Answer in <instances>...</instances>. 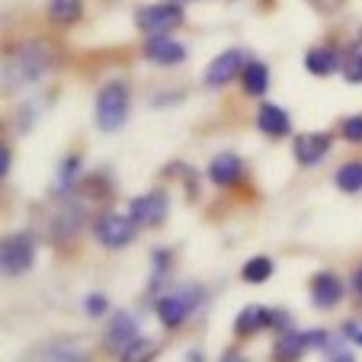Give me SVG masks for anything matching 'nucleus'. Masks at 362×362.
Wrapping results in <instances>:
<instances>
[{"label": "nucleus", "instance_id": "obj_1", "mask_svg": "<svg viewBox=\"0 0 362 362\" xmlns=\"http://www.w3.org/2000/svg\"><path fill=\"white\" fill-rule=\"evenodd\" d=\"M55 64V52L48 42H26V45L13 48L4 62V87L20 90L26 83H35L48 74V68Z\"/></svg>", "mask_w": 362, "mask_h": 362}, {"label": "nucleus", "instance_id": "obj_2", "mask_svg": "<svg viewBox=\"0 0 362 362\" xmlns=\"http://www.w3.org/2000/svg\"><path fill=\"white\" fill-rule=\"evenodd\" d=\"M202 298H205V288L202 286H192V282H186V286H180V288H173V292L160 295L158 305H154L158 321L164 324V330H180L186 317H189L192 311L202 305Z\"/></svg>", "mask_w": 362, "mask_h": 362}, {"label": "nucleus", "instance_id": "obj_3", "mask_svg": "<svg viewBox=\"0 0 362 362\" xmlns=\"http://www.w3.org/2000/svg\"><path fill=\"white\" fill-rule=\"evenodd\" d=\"M129 106H132V96L129 87L122 81H110L106 87L96 93V125L100 132H119L129 119Z\"/></svg>", "mask_w": 362, "mask_h": 362}, {"label": "nucleus", "instance_id": "obj_4", "mask_svg": "<svg viewBox=\"0 0 362 362\" xmlns=\"http://www.w3.org/2000/svg\"><path fill=\"white\" fill-rule=\"evenodd\" d=\"M0 263H4V273H7L10 279L26 276L29 269H33V263H35V240H33V234H29V231L10 234V238L4 240V247H0Z\"/></svg>", "mask_w": 362, "mask_h": 362}, {"label": "nucleus", "instance_id": "obj_5", "mask_svg": "<svg viewBox=\"0 0 362 362\" xmlns=\"http://www.w3.org/2000/svg\"><path fill=\"white\" fill-rule=\"evenodd\" d=\"M267 327L288 330V315L286 311L263 308V305H247V308H240V315L234 317V337H253Z\"/></svg>", "mask_w": 362, "mask_h": 362}, {"label": "nucleus", "instance_id": "obj_6", "mask_svg": "<svg viewBox=\"0 0 362 362\" xmlns=\"http://www.w3.org/2000/svg\"><path fill=\"white\" fill-rule=\"evenodd\" d=\"M93 234L103 247L110 250H122L135 240V221L132 215H119V212H103L100 218L93 221Z\"/></svg>", "mask_w": 362, "mask_h": 362}, {"label": "nucleus", "instance_id": "obj_7", "mask_svg": "<svg viewBox=\"0 0 362 362\" xmlns=\"http://www.w3.org/2000/svg\"><path fill=\"white\" fill-rule=\"evenodd\" d=\"M183 23V7L180 4H151L135 13V26L148 35H170Z\"/></svg>", "mask_w": 362, "mask_h": 362}, {"label": "nucleus", "instance_id": "obj_8", "mask_svg": "<svg viewBox=\"0 0 362 362\" xmlns=\"http://www.w3.org/2000/svg\"><path fill=\"white\" fill-rule=\"evenodd\" d=\"M170 212V199L167 192L154 189V192H144V196H135L129 205V215L135 225H144V228H160Z\"/></svg>", "mask_w": 362, "mask_h": 362}, {"label": "nucleus", "instance_id": "obj_9", "mask_svg": "<svg viewBox=\"0 0 362 362\" xmlns=\"http://www.w3.org/2000/svg\"><path fill=\"white\" fill-rule=\"evenodd\" d=\"M244 64H247L244 48H228V52H221V55L209 64V71H205V87H225V83H231L234 77H240Z\"/></svg>", "mask_w": 362, "mask_h": 362}, {"label": "nucleus", "instance_id": "obj_10", "mask_svg": "<svg viewBox=\"0 0 362 362\" xmlns=\"http://www.w3.org/2000/svg\"><path fill=\"white\" fill-rule=\"evenodd\" d=\"M292 151H295V160H298L301 167H315V164H321V160L327 158L330 135L327 132H301V135L295 138Z\"/></svg>", "mask_w": 362, "mask_h": 362}, {"label": "nucleus", "instance_id": "obj_11", "mask_svg": "<svg viewBox=\"0 0 362 362\" xmlns=\"http://www.w3.org/2000/svg\"><path fill=\"white\" fill-rule=\"evenodd\" d=\"M138 337V327H135V317L129 311H119V315L110 317L106 324V334H103V346L112 349V353H122L132 340Z\"/></svg>", "mask_w": 362, "mask_h": 362}, {"label": "nucleus", "instance_id": "obj_12", "mask_svg": "<svg viewBox=\"0 0 362 362\" xmlns=\"http://www.w3.org/2000/svg\"><path fill=\"white\" fill-rule=\"evenodd\" d=\"M23 362H87V353L77 343L52 340V343H42L39 349H33Z\"/></svg>", "mask_w": 362, "mask_h": 362}, {"label": "nucleus", "instance_id": "obj_13", "mask_svg": "<svg viewBox=\"0 0 362 362\" xmlns=\"http://www.w3.org/2000/svg\"><path fill=\"white\" fill-rule=\"evenodd\" d=\"M144 58L154 64L170 68V64L186 62V48L180 45L177 39H170V35H151V39L144 42Z\"/></svg>", "mask_w": 362, "mask_h": 362}, {"label": "nucleus", "instance_id": "obj_14", "mask_svg": "<svg viewBox=\"0 0 362 362\" xmlns=\"http://www.w3.org/2000/svg\"><path fill=\"white\" fill-rule=\"evenodd\" d=\"M308 292H311V301H315V308H337L343 301V282H340V276H334V273H317L315 279H311V286H308Z\"/></svg>", "mask_w": 362, "mask_h": 362}, {"label": "nucleus", "instance_id": "obj_15", "mask_svg": "<svg viewBox=\"0 0 362 362\" xmlns=\"http://www.w3.org/2000/svg\"><path fill=\"white\" fill-rule=\"evenodd\" d=\"M240 177H244V160L238 154H231V151L215 154L212 164H209V180L215 186H234V183H240Z\"/></svg>", "mask_w": 362, "mask_h": 362}, {"label": "nucleus", "instance_id": "obj_16", "mask_svg": "<svg viewBox=\"0 0 362 362\" xmlns=\"http://www.w3.org/2000/svg\"><path fill=\"white\" fill-rule=\"evenodd\" d=\"M257 125H260V132L269 138H282V135H288V129H292L288 112L282 110V106H276V103H263L260 112H257Z\"/></svg>", "mask_w": 362, "mask_h": 362}, {"label": "nucleus", "instance_id": "obj_17", "mask_svg": "<svg viewBox=\"0 0 362 362\" xmlns=\"http://www.w3.org/2000/svg\"><path fill=\"white\" fill-rule=\"evenodd\" d=\"M305 353H308L305 334L301 330H282L273 346V362H301Z\"/></svg>", "mask_w": 362, "mask_h": 362}, {"label": "nucleus", "instance_id": "obj_18", "mask_svg": "<svg viewBox=\"0 0 362 362\" xmlns=\"http://www.w3.org/2000/svg\"><path fill=\"white\" fill-rule=\"evenodd\" d=\"M83 225V212H81V205L74 202H64L62 209H58L55 221H52V231H55V240H68L77 234V228Z\"/></svg>", "mask_w": 362, "mask_h": 362}, {"label": "nucleus", "instance_id": "obj_19", "mask_svg": "<svg viewBox=\"0 0 362 362\" xmlns=\"http://www.w3.org/2000/svg\"><path fill=\"white\" fill-rule=\"evenodd\" d=\"M240 83L247 96H263L269 90V68L263 62H247L240 71Z\"/></svg>", "mask_w": 362, "mask_h": 362}, {"label": "nucleus", "instance_id": "obj_20", "mask_svg": "<svg viewBox=\"0 0 362 362\" xmlns=\"http://www.w3.org/2000/svg\"><path fill=\"white\" fill-rule=\"evenodd\" d=\"M305 68L315 77H330L337 68H340V58H337L334 48H311L305 55Z\"/></svg>", "mask_w": 362, "mask_h": 362}, {"label": "nucleus", "instance_id": "obj_21", "mask_svg": "<svg viewBox=\"0 0 362 362\" xmlns=\"http://www.w3.org/2000/svg\"><path fill=\"white\" fill-rule=\"evenodd\" d=\"M154 359H158V340H151V337H135L119 353V362H154Z\"/></svg>", "mask_w": 362, "mask_h": 362}, {"label": "nucleus", "instance_id": "obj_22", "mask_svg": "<svg viewBox=\"0 0 362 362\" xmlns=\"http://www.w3.org/2000/svg\"><path fill=\"white\" fill-rule=\"evenodd\" d=\"M170 269H173V257H170V250L158 247V250L151 253V279H148V288H151V292H158V288L164 286L167 279H170Z\"/></svg>", "mask_w": 362, "mask_h": 362}, {"label": "nucleus", "instance_id": "obj_23", "mask_svg": "<svg viewBox=\"0 0 362 362\" xmlns=\"http://www.w3.org/2000/svg\"><path fill=\"white\" fill-rule=\"evenodd\" d=\"M81 10H83L81 0H48V16H52V23H58V26L77 23L81 20Z\"/></svg>", "mask_w": 362, "mask_h": 362}, {"label": "nucleus", "instance_id": "obj_24", "mask_svg": "<svg viewBox=\"0 0 362 362\" xmlns=\"http://www.w3.org/2000/svg\"><path fill=\"white\" fill-rule=\"evenodd\" d=\"M273 260L269 257H250V260L240 267V279L250 282V286H263V282L273 276Z\"/></svg>", "mask_w": 362, "mask_h": 362}, {"label": "nucleus", "instance_id": "obj_25", "mask_svg": "<svg viewBox=\"0 0 362 362\" xmlns=\"http://www.w3.org/2000/svg\"><path fill=\"white\" fill-rule=\"evenodd\" d=\"M334 180L343 192H362V160H346Z\"/></svg>", "mask_w": 362, "mask_h": 362}, {"label": "nucleus", "instance_id": "obj_26", "mask_svg": "<svg viewBox=\"0 0 362 362\" xmlns=\"http://www.w3.org/2000/svg\"><path fill=\"white\" fill-rule=\"evenodd\" d=\"M81 180V158L77 154H68V158L62 160V167H58V189H71V186Z\"/></svg>", "mask_w": 362, "mask_h": 362}, {"label": "nucleus", "instance_id": "obj_27", "mask_svg": "<svg viewBox=\"0 0 362 362\" xmlns=\"http://www.w3.org/2000/svg\"><path fill=\"white\" fill-rule=\"evenodd\" d=\"M106 311H110V298H106V295L103 292H93V295H87V298H83V315L87 317H103L106 315Z\"/></svg>", "mask_w": 362, "mask_h": 362}, {"label": "nucleus", "instance_id": "obj_28", "mask_svg": "<svg viewBox=\"0 0 362 362\" xmlns=\"http://www.w3.org/2000/svg\"><path fill=\"white\" fill-rule=\"evenodd\" d=\"M340 132H343V138H346V141L362 144V116H349V119H343Z\"/></svg>", "mask_w": 362, "mask_h": 362}, {"label": "nucleus", "instance_id": "obj_29", "mask_svg": "<svg viewBox=\"0 0 362 362\" xmlns=\"http://www.w3.org/2000/svg\"><path fill=\"white\" fill-rule=\"evenodd\" d=\"M343 77H346L349 83H362V52H356V55H349L346 68H343Z\"/></svg>", "mask_w": 362, "mask_h": 362}, {"label": "nucleus", "instance_id": "obj_30", "mask_svg": "<svg viewBox=\"0 0 362 362\" xmlns=\"http://www.w3.org/2000/svg\"><path fill=\"white\" fill-rule=\"evenodd\" d=\"M305 340H308V349H324L327 346V330H305Z\"/></svg>", "mask_w": 362, "mask_h": 362}, {"label": "nucleus", "instance_id": "obj_31", "mask_svg": "<svg viewBox=\"0 0 362 362\" xmlns=\"http://www.w3.org/2000/svg\"><path fill=\"white\" fill-rule=\"evenodd\" d=\"M343 337L353 340L356 346H362V324H343Z\"/></svg>", "mask_w": 362, "mask_h": 362}, {"label": "nucleus", "instance_id": "obj_32", "mask_svg": "<svg viewBox=\"0 0 362 362\" xmlns=\"http://www.w3.org/2000/svg\"><path fill=\"white\" fill-rule=\"evenodd\" d=\"M327 362H356V356H353V353H346V349H334Z\"/></svg>", "mask_w": 362, "mask_h": 362}, {"label": "nucleus", "instance_id": "obj_33", "mask_svg": "<svg viewBox=\"0 0 362 362\" xmlns=\"http://www.w3.org/2000/svg\"><path fill=\"white\" fill-rule=\"evenodd\" d=\"M0 173H4V177L10 173V148H7V144L0 148Z\"/></svg>", "mask_w": 362, "mask_h": 362}, {"label": "nucleus", "instance_id": "obj_34", "mask_svg": "<svg viewBox=\"0 0 362 362\" xmlns=\"http://www.w3.org/2000/svg\"><path fill=\"white\" fill-rule=\"evenodd\" d=\"M218 362H247V359H244V356H240V353H234V349H228V353L221 356Z\"/></svg>", "mask_w": 362, "mask_h": 362}, {"label": "nucleus", "instance_id": "obj_35", "mask_svg": "<svg viewBox=\"0 0 362 362\" xmlns=\"http://www.w3.org/2000/svg\"><path fill=\"white\" fill-rule=\"evenodd\" d=\"M186 362H205V353L202 349H189V353H186Z\"/></svg>", "mask_w": 362, "mask_h": 362}, {"label": "nucleus", "instance_id": "obj_36", "mask_svg": "<svg viewBox=\"0 0 362 362\" xmlns=\"http://www.w3.org/2000/svg\"><path fill=\"white\" fill-rule=\"evenodd\" d=\"M353 288H356V292L362 295V267L356 269V276H353Z\"/></svg>", "mask_w": 362, "mask_h": 362}, {"label": "nucleus", "instance_id": "obj_37", "mask_svg": "<svg viewBox=\"0 0 362 362\" xmlns=\"http://www.w3.org/2000/svg\"><path fill=\"white\" fill-rule=\"evenodd\" d=\"M311 4H317V7H337V0H311Z\"/></svg>", "mask_w": 362, "mask_h": 362}]
</instances>
